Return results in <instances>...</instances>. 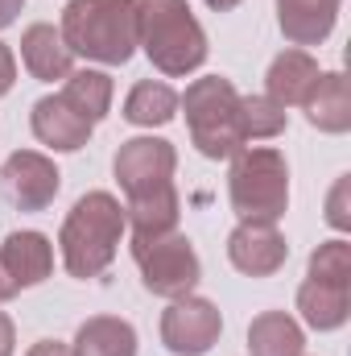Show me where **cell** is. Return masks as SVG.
<instances>
[{
	"instance_id": "obj_1",
	"label": "cell",
	"mask_w": 351,
	"mask_h": 356,
	"mask_svg": "<svg viewBox=\"0 0 351 356\" xmlns=\"http://www.w3.org/2000/svg\"><path fill=\"white\" fill-rule=\"evenodd\" d=\"M128 232L124 224V207L116 195L108 191H87L62 220V232H58V249H62V266L71 277L87 282L99 277L103 269L116 261V249H120V236Z\"/></svg>"
},
{
	"instance_id": "obj_2",
	"label": "cell",
	"mask_w": 351,
	"mask_h": 356,
	"mask_svg": "<svg viewBox=\"0 0 351 356\" xmlns=\"http://www.w3.org/2000/svg\"><path fill=\"white\" fill-rule=\"evenodd\" d=\"M137 46L170 79L198 71L211 54L207 29L186 0H137Z\"/></svg>"
},
{
	"instance_id": "obj_3",
	"label": "cell",
	"mask_w": 351,
	"mask_h": 356,
	"mask_svg": "<svg viewBox=\"0 0 351 356\" xmlns=\"http://www.w3.org/2000/svg\"><path fill=\"white\" fill-rule=\"evenodd\" d=\"M58 33L75 58L124 67L137 54V0H71Z\"/></svg>"
},
{
	"instance_id": "obj_4",
	"label": "cell",
	"mask_w": 351,
	"mask_h": 356,
	"mask_svg": "<svg viewBox=\"0 0 351 356\" xmlns=\"http://www.w3.org/2000/svg\"><path fill=\"white\" fill-rule=\"evenodd\" d=\"M178 108L186 112L190 141L203 158L219 162V158H232L236 149L248 145V137H244V95L236 91L232 79H223V75L194 79L186 88V95H178Z\"/></svg>"
},
{
	"instance_id": "obj_5",
	"label": "cell",
	"mask_w": 351,
	"mask_h": 356,
	"mask_svg": "<svg viewBox=\"0 0 351 356\" xmlns=\"http://www.w3.org/2000/svg\"><path fill=\"white\" fill-rule=\"evenodd\" d=\"M228 195L240 220L277 224L289 207V166L285 154L273 145H244L232 154Z\"/></svg>"
},
{
	"instance_id": "obj_6",
	"label": "cell",
	"mask_w": 351,
	"mask_h": 356,
	"mask_svg": "<svg viewBox=\"0 0 351 356\" xmlns=\"http://www.w3.org/2000/svg\"><path fill=\"white\" fill-rule=\"evenodd\" d=\"M132 261L141 269V282L149 294L157 298H186L194 294L203 266L194 245L182 232H166V236H149V241H132Z\"/></svg>"
},
{
	"instance_id": "obj_7",
	"label": "cell",
	"mask_w": 351,
	"mask_h": 356,
	"mask_svg": "<svg viewBox=\"0 0 351 356\" xmlns=\"http://www.w3.org/2000/svg\"><path fill=\"white\" fill-rule=\"evenodd\" d=\"M112 170H116V182L124 191V203L128 199H145L153 191L174 186L178 149L166 137H132V141H124L116 149Z\"/></svg>"
},
{
	"instance_id": "obj_8",
	"label": "cell",
	"mask_w": 351,
	"mask_h": 356,
	"mask_svg": "<svg viewBox=\"0 0 351 356\" xmlns=\"http://www.w3.org/2000/svg\"><path fill=\"white\" fill-rule=\"evenodd\" d=\"M223 332V315L211 298L186 294L174 298L162 315V344L174 356H207Z\"/></svg>"
},
{
	"instance_id": "obj_9",
	"label": "cell",
	"mask_w": 351,
	"mask_h": 356,
	"mask_svg": "<svg viewBox=\"0 0 351 356\" xmlns=\"http://www.w3.org/2000/svg\"><path fill=\"white\" fill-rule=\"evenodd\" d=\"M0 178H4V191L12 199L17 211H46L62 186V175L54 166V158L37 154V149H17L4 158L0 166Z\"/></svg>"
},
{
	"instance_id": "obj_10",
	"label": "cell",
	"mask_w": 351,
	"mask_h": 356,
	"mask_svg": "<svg viewBox=\"0 0 351 356\" xmlns=\"http://www.w3.org/2000/svg\"><path fill=\"white\" fill-rule=\"evenodd\" d=\"M289 245L277 232V224H261V220H240L228 236V261L240 269L244 277H268L285 266Z\"/></svg>"
},
{
	"instance_id": "obj_11",
	"label": "cell",
	"mask_w": 351,
	"mask_h": 356,
	"mask_svg": "<svg viewBox=\"0 0 351 356\" xmlns=\"http://www.w3.org/2000/svg\"><path fill=\"white\" fill-rule=\"evenodd\" d=\"M318 58L310 50H281L273 63H268V75H264V95L281 108H302L310 99V91L318 83Z\"/></svg>"
},
{
	"instance_id": "obj_12",
	"label": "cell",
	"mask_w": 351,
	"mask_h": 356,
	"mask_svg": "<svg viewBox=\"0 0 351 356\" xmlns=\"http://www.w3.org/2000/svg\"><path fill=\"white\" fill-rule=\"evenodd\" d=\"M29 124H33V137L50 149H58V154H75L91 141V124L62 104V95H42L33 104Z\"/></svg>"
},
{
	"instance_id": "obj_13",
	"label": "cell",
	"mask_w": 351,
	"mask_h": 356,
	"mask_svg": "<svg viewBox=\"0 0 351 356\" xmlns=\"http://www.w3.org/2000/svg\"><path fill=\"white\" fill-rule=\"evenodd\" d=\"M21 63H25V71H29L33 79H42V83H58V79H67V75L75 71V54L67 50L62 33H58L54 25H46V21L29 25V29L21 33Z\"/></svg>"
},
{
	"instance_id": "obj_14",
	"label": "cell",
	"mask_w": 351,
	"mask_h": 356,
	"mask_svg": "<svg viewBox=\"0 0 351 356\" xmlns=\"http://www.w3.org/2000/svg\"><path fill=\"white\" fill-rule=\"evenodd\" d=\"M343 0H277V21L281 33L302 50V46H323L339 21Z\"/></svg>"
},
{
	"instance_id": "obj_15",
	"label": "cell",
	"mask_w": 351,
	"mask_h": 356,
	"mask_svg": "<svg viewBox=\"0 0 351 356\" xmlns=\"http://www.w3.org/2000/svg\"><path fill=\"white\" fill-rule=\"evenodd\" d=\"M306 108V120L318 129V133H348L351 129V91H348V75L343 71H323L318 83L310 91V99L302 104Z\"/></svg>"
},
{
	"instance_id": "obj_16",
	"label": "cell",
	"mask_w": 351,
	"mask_h": 356,
	"mask_svg": "<svg viewBox=\"0 0 351 356\" xmlns=\"http://www.w3.org/2000/svg\"><path fill=\"white\" fill-rule=\"evenodd\" d=\"M0 261L12 273V282L25 290V286H37L54 273V245L42 232H12L0 245Z\"/></svg>"
},
{
	"instance_id": "obj_17",
	"label": "cell",
	"mask_w": 351,
	"mask_h": 356,
	"mask_svg": "<svg viewBox=\"0 0 351 356\" xmlns=\"http://www.w3.org/2000/svg\"><path fill=\"white\" fill-rule=\"evenodd\" d=\"M298 311H302L306 327H314V332H339L351 319V286H331V282L306 277L298 286Z\"/></svg>"
},
{
	"instance_id": "obj_18",
	"label": "cell",
	"mask_w": 351,
	"mask_h": 356,
	"mask_svg": "<svg viewBox=\"0 0 351 356\" xmlns=\"http://www.w3.org/2000/svg\"><path fill=\"white\" fill-rule=\"evenodd\" d=\"M178 216H182V203H178V191H153L145 199H128L124 203V224L132 232V241H149V236H166L178 232Z\"/></svg>"
},
{
	"instance_id": "obj_19",
	"label": "cell",
	"mask_w": 351,
	"mask_h": 356,
	"mask_svg": "<svg viewBox=\"0 0 351 356\" xmlns=\"http://www.w3.org/2000/svg\"><path fill=\"white\" fill-rule=\"evenodd\" d=\"M75 356H137V327L116 315H95L75 332Z\"/></svg>"
},
{
	"instance_id": "obj_20",
	"label": "cell",
	"mask_w": 351,
	"mask_h": 356,
	"mask_svg": "<svg viewBox=\"0 0 351 356\" xmlns=\"http://www.w3.org/2000/svg\"><path fill=\"white\" fill-rule=\"evenodd\" d=\"M62 104L75 112V116H83L91 129L112 112V75L108 71H91V67H83V71H71L67 79H62Z\"/></svg>"
},
{
	"instance_id": "obj_21",
	"label": "cell",
	"mask_w": 351,
	"mask_h": 356,
	"mask_svg": "<svg viewBox=\"0 0 351 356\" xmlns=\"http://www.w3.org/2000/svg\"><path fill=\"white\" fill-rule=\"evenodd\" d=\"M248 353L252 356H302L306 353V332L293 315L285 311H264L248 327Z\"/></svg>"
},
{
	"instance_id": "obj_22",
	"label": "cell",
	"mask_w": 351,
	"mask_h": 356,
	"mask_svg": "<svg viewBox=\"0 0 351 356\" xmlns=\"http://www.w3.org/2000/svg\"><path fill=\"white\" fill-rule=\"evenodd\" d=\"M178 116V91L162 79H141L124 95V120L141 129H162Z\"/></svg>"
},
{
	"instance_id": "obj_23",
	"label": "cell",
	"mask_w": 351,
	"mask_h": 356,
	"mask_svg": "<svg viewBox=\"0 0 351 356\" xmlns=\"http://www.w3.org/2000/svg\"><path fill=\"white\" fill-rule=\"evenodd\" d=\"M285 124H289V112L281 104H273L268 95H244V137L248 141L281 137Z\"/></svg>"
},
{
	"instance_id": "obj_24",
	"label": "cell",
	"mask_w": 351,
	"mask_h": 356,
	"mask_svg": "<svg viewBox=\"0 0 351 356\" xmlns=\"http://www.w3.org/2000/svg\"><path fill=\"white\" fill-rule=\"evenodd\" d=\"M306 277L331 282V286H351V245L343 236L318 245V249L310 253V273H306Z\"/></svg>"
},
{
	"instance_id": "obj_25",
	"label": "cell",
	"mask_w": 351,
	"mask_h": 356,
	"mask_svg": "<svg viewBox=\"0 0 351 356\" xmlns=\"http://www.w3.org/2000/svg\"><path fill=\"white\" fill-rule=\"evenodd\" d=\"M327 224L335 232H351V175H339L327 195Z\"/></svg>"
},
{
	"instance_id": "obj_26",
	"label": "cell",
	"mask_w": 351,
	"mask_h": 356,
	"mask_svg": "<svg viewBox=\"0 0 351 356\" xmlns=\"http://www.w3.org/2000/svg\"><path fill=\"white\" fill-rule=\"evenodd\" d=\"M17 83V58H12V50L0 42V95H8Z\"/></svg>"
},
{
	"instance_id": "obj_27",
	"label": "cell",
	"mask_w": 351,
	"mask_h": 356,
	"mask_svg": "<svg viewBox=\"0 0 351 356\" xmlns=\"http://www.w3.org/2000/svg\"><path fill=\"white\" fill-rule=\"evenodd\" d=\"M25 356H75V353H71V344H58V340H37V344H33Z\"/></svg>"
},
{
	"instance_id": "obj_28",
	"label": "cell",
	"mask_w": 351,
	"mask_h": 356,
	"mask_svg": "<svg viewBox=\"0 0 351 356\" xmlns=\"http://www.w3.org/2000/svg\"><path fill=\"white\" fill-rule=\"evenodd\" d=\"M12 348H17V332H12V319L0 311V356H12Z\"/></svg>"
},
{
	"instance_id": "obj_29",
	"label": "cell",
	"mask_w": 351,
	"mask_h": 356,
	"mask_svg": "<svg viewBox=\"0 0 351 356\" xmlns=\"http://www.w3.org/2000/svg\"><path fill=\"white\" fill-rule=\"evenodd\" d=\"M21 294V286L12 282V273L4 269V261H0V302H8V298H17Z\"/></svg>"
},
{
	"instance_id": "obj_30",
	"label": "cell",
	"mask_w": 351,
	"mask_h": 356,
	"mask_svg": "<svg viewBox=\"0 0 351 356\" xmlns=\"http://www.w3.org/2000/svg\"><path fill=\"white\" fill-rule=\"evenodd\" d=\"M21 4H25V0H0V29H8V25L17 21V13H21Z\"/></svg>"
},
{
	"instance_id": "obj_31",
	"label": "cell",
	"mask_w": 351,
	"mask_h": 356,
	"mask_svg": "<svg viewBox=\"0 0 351 356\" xmlns=\"http://www.w3.org/2000/svg\"><path fill=\"white\" fill-rule=\"evenodd\" d=\"M203 4H207V8H215V13H228V8H236L240 0H203Z\"/></svg>"
}]
</instances>
